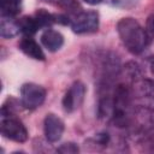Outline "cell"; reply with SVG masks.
I'll use <instances>...</instances> for the list:
<instances>
[{"mask_svg":"<svg viewBox=\"0 0 154 154\" xmlns=\"http://www.w3.org/2000/svg\"><path fill=\"white\" fill-rule=\"evenodd\" d=\"M20 99L25 108L35 109L43 103L46 99V90L38 84L25 83L20 89Z\"/></svg>","mask_w":154,"mask_h":154,"instance_id":"3957f363","label":"cell"},{"mask_svg":"<svg viewBox=\"0 0 154 154\" xmlns=\"http://www.w3.org/2000/svg\"><path fill=\"white\" fill-rule=\"evenodd\" d=\"M60 153H77L78 152V147H76L73 143H65L63 144L59 149H58Z\"/></svg>","mask_w":154,"mask_h":154,"instance_id":"4fadbf2b","label":"cell"},{"mask_svg":"<svg viewBox=\"0 0 154 154\" xmlns=\"http://www.w3.org/2000/svg\"><path fill=\"white\" fill-rule=\"evenodd\" d=\"M84 2H87V4H89V5H97V4H100L102 0H83Z\"/></svg>","mask_w":154,"mask_h":154,"instance_id":"9a60e30c","label":"cell"},{"mask_svg":"<svg viewBox=\"0 0 154 154\" xmlns=\"http://www.w3.org/2000/svg\"><path fill=\"white\" fill-rule=\"evenodd\" d=\"M71 28L77 34H88L97 30L99 14L95 11L79 12L71 22Z\"/></svg>","mask_w":154,"mask_h":154,"instance_id":"277c9868","label":"cell"},{"mask_svg":"<svg viewBox=\"0 0 154 154\" xmlns=\"http://www.w3.org/2000/svg\"><path fill=\"white\" fill-rule=\"evenodd\" d=\"M19 31H20L19 22L12 19V17L2 16V19H1V23H0V34H1L2 37H5V38L13 37Z\"/></svg>","mask_w":154,"mask_h":154,"instance_id":"9c48e42d","label":"cell"},{"mask_svg":"<svg viewBox=\"0 0 154 154\" xmlns=\"http://www.w3.org/2000/svg\"><path fill=\"white\" fill-rule=\"evenodd\" d=\"M41 42L49 52H55L64 45V37L59 31L47 29L41 35Z\"/></svg>","mask_w":154,"mask_h":154,"instance_id":"52a82bcc","label":"cell"},{"mask_svg":"<svg viewBox=\"0 0 154 154\" xmlns=\"http://www.w3.org/2000/svg\"><path fill=\"white\" fill-rule=\"evenodd\" d=\"M85 94V87L82 82H75L66 91L63 99V107L66 112L76 111L83 102Z\"/></svg>","mask_w":154,"mask_h":154,"instance_id":"5b68a950","label":"cell"},{"mask_svg":"<svg viewBox=\"0 0 154 154\" xmlns=\"http://www.w3.org/2000/svg\"><path fill=\"white\" fill-rule=\"evenodd\" d=\"M23 0H1V12L2 16L14 17L20 12Z\"/></svg>","mask_w":154,"mask_h":154,"instance_id":"30bf717a","label":"cell"},{"mask_svg":"<svg viewBox=\"0 0 154 154\" xmlns=\"http://www.w3.org/2000/svg\"><path fill=\"white\" fill-rule=\"evenodd\" d=\"M19 26H20V31H23L24 34H26L28 36L34 35L40 28V23L37 20V18H31V17H24L22 20H19Z\"/></svg>","mask_w":154,"mask_h":154,"instance_id":"8fae6325","label":"cell"},{"mask_svg":"<svg viewBox=\"0 0 154 154\" xmlns=\"http://www.w3.org/2000/svg\"><path fill=\"white\" fill-rule=\"evenodd\" d=\"M43 130L45 136L49 142H57L60 140L64 132V123L59 117H57L53 113H49L45 118Z\"/></svg>","mask_w":154,"mask_h":154,"instance_id":"8992f818","label":"cell"},{"mask_svg":"<svg viewBox=\"0 0 154 154\" xmlns=\"http://www.w3.org/2000/svg\"><path fill=\"white\" fill-rule=\"evenodd\" d=\"M19 47L20 49L30 58L32 59H36V60H43L45 59V54L41 49V47L38 46V43L32 40L30 36L29 37H24L20 43H19Z\"/></svg>","mask_w":154,"mask_h":154,"instance_id":"ba28073f","label":"cell"},{"mask_svg":"<svg viewBox=\"0 0 154 154\" xmlns=\"http://www.w3.org/2000/svg\"><path fill=\"white\" fill-rule=\"evenodd\" d=\"M112 5L119 6V7H130L134 6L138 0H109Z\"/></svg>","mask_w":154,"mask_h":154,"instance_id":"7c38bea8","label":"cell"},{"mask_svg":"<svg viewBox=\"0 0 154 154\" xmlns=\"http://www.w3.org/2000/svg\"><path fill=\"white\" fill-rule=\"evenodd\" d=\"M1 132L2 135L14 142L23 143L28 140V130L23 125V123L17 119L16 117L8 114H5L2 112L1 116Z\"/></svg>","mask_w":154,"mask_h":154,"instance_id":"7a4b0ae2","label":"cell"},{"mask_svg":"<svg viewBox=\"0 0 154 154\" xmlns=\"http://www.w3.org/2000/svg\"><path fill=\"white\" fill-rule=\"evenodd\" d=\"M147 32L154 35V14L148 19V24H147Z\"/></svg>","mask_w":154,"mask_h":154,"instance_id":"5bb4252c","label":"cell"},{"mask_svg":"<svg viewBox=\"0 0 154 154\" xmlns=\"http://www.w3.org/2000/svg\"><path fill=\"white\" fill-rule=\"evenodd\" d=\"M117 31L122 42L131 53L138 54L148 46L147 30L134 18H122L117 24Z\"/></svg>","mask_w":154,"mask_h":154,"instance_id":"6da1fadb","label":"cell"}]
</instances>
